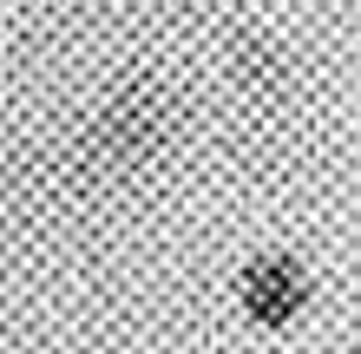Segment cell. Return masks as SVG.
Instances as JSON below:
<instances>
[{
  "mask_svg": "<svg viewBox=\"0 0 361 354\" xmlns=\"http://www.w3.org/2000/svg\"><path fill=\"white\" fill-rule=\"evenodd\" d=\"M178 138V99L158 79H125L99 99V112L79 132V164L92 177H125L164 158V144Z\"/></svg>",
  "mask_w": 361,
  "mask_h": 354,
  "instance_id": "6da1fadb",
  "label": "cell"
},
{
  "mask_svg": "<svg viewBox=\"0 0 361 354\" xmlns=\"http://www.w3.org/2000/svg\"><path fill=\"white\" fill-rule=\"evenodd\" d=\"M309 302H315V282H309L302 256H289V249H263V256L243 263V276H237V308H243L250 328L283 335V328H295V322L309 315Z\"/></svg>",
  "mask_w": 361,
  "mask_h": 354,
  "instance_id": "7a4b0ae2",
  "label": "cell"
},
{
  "mask_svg": "<svg viewBox=\"0 0 361 354\" xmlns=\"http://www.w3.org/2000/svg\"><path fill=\"white\" fill-rule=\"evenodd\" d=\"M230 72H237V92H250V99H283L289 92V53L269 33H243L230 46Z\"/></svg>",
  "mask_w": 361,
  "mask_h": 354,
  "instance_id": "3957f363",
  "label": "cell"
}]
</instances>
